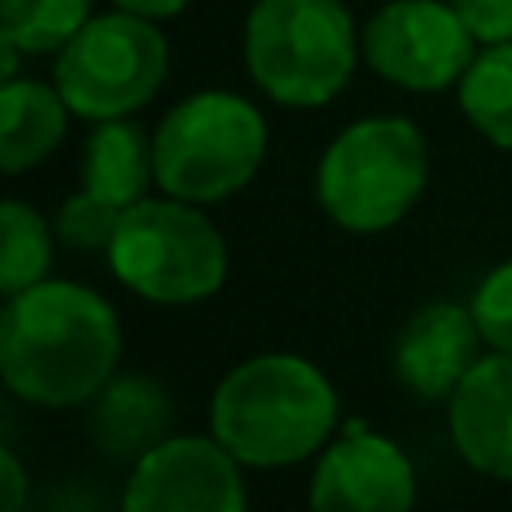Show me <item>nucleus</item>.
<instances>
[{
  "label": "nucleus",
  "mask_w": 512,
  "mask_h": 512,
  "mask_svg": "<svg viewBox=\"0 0 512 512\" xmlns=\"http://www.w3.org/2000/svg\"><path fill=\"white\" fill-rule=\"evenodd\" d=\"M120 360L112 304L76 280H40L4 300L0 376L12 396L36 408L88 404Z\"/></svg>",
  "instance_id": "f257e3e1"
},
{
  "label": "nucleus",
  "mask_w": 512,
  "mask_h": 512,
  "mask_svg": "<svg viewBox=\"0 0 512 512\" xmlns=\"http://www.w3.org/2000/svg\"><path fill=\"white\" fill-rule=\"evenodd\" d=\"M336 416V388L312 360L264 352L216 384L208 432L248 468H288L328 444Z\"/></svg>",
  "instance_id": "f03ea898"
},
{
  "label": "nucleus",
  "mask_w": 512,
  "mask_h": 512,
  "mask_svg": "<svg viewBox=\"0 0 512 512\" xmlns=\"http://www.w3.org/2000/svg\"><path fill=\"white\" fill-rule=\"evenodd\" d=\"M424 184L428 144L404 116L348 124L316 168V200L348 232H384L400 224Z\"/></svg>",
  "instance_id": "7ed1b4c3"
},
{
  "label": "nucleus",
  "mask_w": 512,
  "mask_h": 512,
  "mask_svg": "<svg viewBox=\"0 0 512 512\" xmlns=\"http://www.w3.org/2000/svg\"><path fill=\"white\" fill-rule=\"evenodd\" d=\"M244 64L276 104H328L356 68L352 16L340 0H256L244 24Z\"/></svg>",
  "instance_id": "20e7f679"
},
{
  "label": "nucleus",
  "mask_w": 512,
  "mask_h": 512,
  "mask_svg": "<svg viewBox=\"0 0 512 512\" xmlns=\"http://www.w3.org/2000/svg\"><path fill=\"white\" fill-rule=\"evenodd\" d=\"M268 128L256 104L236 92L180 100L152 136V168L164 196L216 204L240 192L264 160Z\"/></svg>",
  "instance_id": "39448f33"
},
{
  "label": "nucleus",
  "mask_w": 512,
  "mask_h": 512,
  "mask_svg": "<svg viewBox=\"0 0 512 512\" xmlns=\"http://www.w3.org/2000/svg\"><path fill=\"white\" fill-rule=\"evenodd\" d=\"M112 276L152 304H196L224 288L228 244L188 200H136L108 244Z\"/></svg>",
  "instance_id": "423d86ee"
},
{
  "label": "nucleus",
  "mask_w": 512,
  "mask_h": 512,
  "mask_svg": "<svg viewBox=\"0 0 512 512\" xmlns=\"http://www.w3.org/2000/svg\"><path fill=\"white\" fill-rule=\"evenodd\" d=\"M168 72V44L148 16H92L56 60V92L84 120H120L144 108Z\"/></svg>",
  "instance_id": "0eeeda50"
},
{
  "label": "nucleus",
  "mask_w": 512,
  "mask_h": 512,
  "mask_svg": "<svg viewBox=\"0 0 512 512\" xmlns=\"http://www.w3.org/2000/svg\"><path fill=\"white\" fill-rule=\"evenodd\" d=\"M476 36L460 20L452 4L440 0H392L384 4L364 28V56L368 64L412 92H440L460 84Z\"/></svg>",
  "instance_id": "6e6552de"
},
{
  "label": "nucleus",
  "mask_w": 512,
  "mask_h": 512,
  "mask_svg": "<svg viewBox=\"0 0 512 512\" xmlns=\"http://www.w3.org/2000/svg\"><path fill=\"white\" fill-rule=\"evenodd\" d=\"M120 512H248L240 460L216 436H164L136 456Z\"/></svg>",
  "instance_id": "1a4fd4ad"
},
{
  "label": "nucleus",
  "mask_w": 512,
  "mask_h": 512,
  "mask_svg": "<svg viewBox=\"0 0 512 512\" xmlns=\"http://www.w3.org/2000/svg\"><path fill=\"white\" fill-rule=\"evenodd\" d=\"M416 508V468L408 452L352 424L316 460L308 484V512H412Z\"/></svg>",
  "instance_id": "9d476101"
},
{
  "label": "nucleus",
  "mask_w": 512,
  "mask_h": 512,
  "mask_svg": "<svg viewBox=\"0 0 512 512\" xmlns=\"http://www.w3.org/2000/svg\"><path fill=\"white\" fill-rule=\"evenodd\" d=\"M480 324L464 304H424L396 336V380L420 400H448L480 360Z\"/></svg>",
  "instance_id": "9b49d317"
},
{
  "label": "nucleus",
  "mask_w": 512,
  "mask_h": 512,
  "mask_svg": "<svg viewBox=\"0 0 512 512\" xmlns=\"http://www.w3.org/2000/svg\"><path fill=\"white\" fill-rule=\"evenodd\" d=\"M448 436L460 460L492 480H512V356H480L448 396Z\"/></svg>",
  "instance_id": "f8f14e48"
},
{
  "label": "nucleus",
  "mask_w": 512,
  "mask_h": 512,
  "mask_svg": "<svg viewBox=\"0 0 512 512\" xmlns=\"http://www.w3.org/2000/svg\"><path fill=\"white\" fill-rule=\"evenodd\" d=\"M152 180H156V168H152V144L144 140V132L124 116L100 120L84 144L80 192L100 208L128 212L136 200H144Z\"/></svg>",
  "instance_id": "ddd939ff"
},
{
  "label": "nucleus",
  "mask_w": 512,
  "mask_h": 512,
  "mask_svg": "<svg viewBox=\"0 0 512 512\" xmlns=\"http://www.w3.org/2000/svg\"><path fill=\"white\" fill-rule=\"evenodd\" d=\"M88 404V432L112 456H144L164 440L168 396L148 376H112Z\"/></svg>",
  "instance_id": "4468645a"
},
{
  "label": "nucleus",
  "mask_w": 512,
  "mask_h": 512,
  "mask_svg": "<svg viewBox=\"0 0 512 512\" xmlns=\"http://www.w3.org/2000/svg\"><path fill=\"white\" fill-rule=\"evenodd\" d=\"M68 104L36 80H8L0 92V164L8 176L40 164L68 128Z\"/></svg>",
  "instance_id": "2eb2a0df"
},
{
  "label": "nucleus",
  "mask_w": 512,
  "mask_h": 512,
  "mask_svg": "<svg viewBox=\"0 0 512 512\" xmlns=\"http://www.w3.org/2000/svg\"><path fill=\"white\" fill-rule=\"evenodd\" d=\"M460 108L480 136L512 152V40L488 44L460 80Z\"/></svg>",
  "instance_id": "dca6fc26"
},
{
  "label": "nucleus",
  "mask_w": 512,
  "mask_h": 512,
  "mask_svg": "<svg viewBox=\"0 0 512 512\" xmlns=\"http://www.w3.org/2000/svg\"><path fill=\"white\" fill-rule=\"evenodd\" d=\"M0 292L16 296L48 276L52 232L44 216L24 200H4L0 208Z\"/></svg>",
  "instance_id": "f3484780"
},
{
  "label": "nucleus",
  "mask_w": 512,
  "mask_h": 512,
  "mask_svg": "<svg viewBox=\"0 0 512 512\" xmlns=\"http://www.w3.org/2000/svg\"><path fill=\"white\" fill-rule=\"evenodd\" d=\"M92 20V0H0V36L20 52L64 48Z\"/></svg>",
  "instance_id": "a211bd4d"
},
{
  "label": "nucleus",
  "mask_w": 512,
  "mask_h": 512,
  "mask_svg": "<svg viewBox=\"0 0 512 512\" xmlns=\"http://www.w3.org/2000/svg\"><path fill=\"white\" fill-rule=\"evenodd\" d=\"M472 316L480 324V336L492 352L512 356V260L496 264L480 288L472 292Z\"/></svg>",
  "instance_id": "6ab92c4d"
},
{
  "label": "nucleus",
  "mask_w": 512,
  "mask_h": 512,
  "mask_svg": "<svg viewBox=\"0 0 512 512\" xmlns=\"http://www.w3.org/2000/svg\"><path fill=\"white\" fill-rule=\"evenodd\" d=\"M124 212H112V208H100L96 200H88L84 192L68 196L56 212V236L68 244V248H80V252H92V248H104L112 244V232L120 224Z\"/></svg>",
  "instance_id": "aec40b11"
},
{
  "label": "nucleus",
  "mask_w": 512,
  "mask_h": 512,
  "mask_svg": "<svg viewBox=\"0 0 512 512\" xmlns=\"http://www.w3.org/2000/svg\"><path fill=\"white\" fill-rule=\"evenodd\" d=\"M480 44L512 40V0H448Z\"/></svg>",
  "instance_id": "412c9836"
},
{
  "label": "nucleus",
  "mask_w": 512,
  "mask_h": 512,
  "mask_svg": "<svg viewBox=\"0 0 512 512\" xmlns=\"http://www.w3.org/2000/svg\"><path fill=\"white\" fill-rule=\"evenodd\" d=\"M0 488H4L0 512H24L28 508V472L16 456V448H0Z\"/></svg>",
  "instance_id": "4be33fe9"
},
{
  "label": "nucleus",
  "mask_w": 512,
  "mask_h": 512,
  "mask_svg": "<svg viewBox=\"0 0 512 512\" xmlns=\"http://www.w3.org/2000/svg\"><path fill=\"white\" fill-rule=\"evenodd\" d=\"M124 12H136V16H148V20H168L176 16L188 0H116Z\"/></svg>",
  "instance_id": "5701e85b"
}]
</instances>
